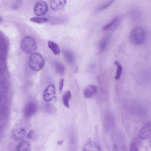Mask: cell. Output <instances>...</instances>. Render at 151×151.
<instances>
[{
  "instance_id": "1",
  "label": "cell",
  "mask_w": 151,
  "mask_h": 151,
  "mask_svg": "<svg viewBox=\"0 0 151 151\" xmlns=\"http://www.w3.org/2000/svg\"><path fill=\"white\" fill-rule=\"evenodd\" d=\"M21 47L24 53L30 54L36 51L37 45L36 41L33 37L26 36L24 37L22 40Z\"/></svg>"
},
{
  "instance_id": "2",
  "label": "cell",
  "mask_w": 151,
  "mask_h": 151,
  "mask_svg": "<svg viewBox=\"0 0 151 151\" xmlns=\"http://www.w3.org/2000/svg\"><path fill=\"white\" fill-rule=\"evenodd\" d=\"M145 37V32L141 27H137L132 31L129 36L130 43L134 45H139L143 44Z\"/></svg>"
},
{
  "instance_id": "3",
  "label": "cell",
  "mask_w": 151,
  "mask_h": 151,
  "mask_svg": "<svg viewBox=\"0 0 151 151\" xmlns=\"http://www.w3.org/2000/svg\"><path fill=\"white\" fill-rule=\"evenodd\" d=\"M29 65L30 68L35 71H39L41 69L44 64V60L43 57L37 53H33L29 60Z\"/></svg>"
},
{
  "instance_id": "4",
  "label": "cell",
  "mask_w": 151,
  "mask_h": 151,
  "mask_svg": "<svg viewBox=\"0 0 151 151\" xmlns=\"http://www.w3.org/2000/svg\"><path fill=\"white\" fill-rule=\"evenodd\" d=\"M48 10L47 3L43 1H40L35 4L34 7V12L36 15L41 16L45 15Z\"/></svg>"
},
{
  "instance_id": "5",
  "label": "cell",
  "mask_w": 151,
  "mask_h": 151,
  "mask_svg": "<svg viewBox=\"0 0 151 151\" xmlns=\"http://www.w3.org/2000/svg\"><path fill=\"white\" fill-rule=\"evenodd\" d=\"M139 136L143 139H148L151 137V124L150 122L146 123L141 130Z\"/></svg>"
},
{
  "instance_id": "6",
  "label": "cell",
  "mask_w": 151,
  "mask_h": 151,
  "mask_svg": "<svg viewBox=\"0 0 151 151\" xmlns=\"http://www.w3.org/2000/svg\"><path fill=\"white\" fill-rule=\"evenodd\" d=\"M55 88L53 85H50L45 91L43 94V99L46 102H50L55 97Z\"/></svg>"
},
{
  "instance_id": "7",
  "label": "cell",
  "mask_w": 151,
  "mask_h": 151,
  "mask_svg": "<svg viewBox=\"0 0 151 151\" xmlns=\"http://www.w3.org/2000/svg\"><path fill=\"white\" fill-rule=\"evenodd\" d=\"M83 151H99L101 148L92 139L88 138L83 147Z\"/></svg>"
},
{
  "instance_id": "8",
  "label": "cell",
  "mask_w": 151,
  "mask_h": 151,
  "mask_svg": "<svg viewBox=\"0 0 151 151\" xmlns=\"http://www.w3.org/2000/svg\"><path fill=\"white\" fill-rule=\"evenodd\" d=\"M97 87L93 85H89L85 89L84 95V97L87 99L92 98L96 95L97 92Z\"/></svg>"
},
{
  "instance_id": "9",
  "label": "cell",
  "mask_w": 151,
  "mask_h": 151,
  "mask_svg": "<svg viewBox=\"0 0 151 151\" xmlns=\"http://www.w3.org/2000/svg\"><path fill=\"white\" fill-rule=\"evenodd\" d=\"M66 3V0H51L50 5L53 10H59L62 9Z\"/></svg>"
},
{
  "instance_id": "10",
  "label": "cell",
  "mask_w": 151,
  "mask_h": 151,
  "mask_svg": "<svg viewBox=\"0 0 151 151\" xmlns=\"http://www.w3.org/2000/svg\"><path fill=\"white\" fill-rule=\"evenodd\" d=\"M37 109V106L34 103L30 102L28 103L25 108V116L27 118L31 117L36 112Z\"/></svg>"
},
{
  "instance_id": "11",
  "label": "cell",
  "mask_w": 151,
  "mask_h": 151,
  "mask_svg": "<svg viewBox=\"0 0 151 151\" xmlns=\"http://www.w3.org/2000/svg\"><path fill=\"white\" fill-rule=\"evenodd\" d=\"M26 130L24 128H17L13 130L12 132L13 138L16 140H20L25 135Z\"/></svg>"
},
{
  "instance_id": "12",
  "label": "cell",
  "mask_w": 151,
  "mask_h": 151,
  "mask_svg": "<svg viewBox=\"0 0 151 151\" xmlns=\"http://www.w3.org/2000/svg\"><path fill=\"white\" fill-rule=\"evenodd\" d=\"M63 54L65 60L68 63L71 64L74 63L75 60V56L71 51L65 49L63 51Z\"/></svg>"
},
{
  "instance_id": "13",
  "label": "cell",
  "mask_w": 151,
  "mask_h": 151,
  "mask_svg": "<svg viewBox=\"0 0 151 151\" xmlns=\"http://www.w3.org/2000/svg\"><path fill=\"white\" fill-rule=\"evenodd\" d=\"M47 44L48 47L55 55H57L60 54L61 51L58 44L51 41H48Z\"/></svg>"
},
{
  "instance_id": "14",
  "label": "cell",
  "mask_w": 151,
  "mask_h": 151,
  "mask_svg": "<svg viewBox=\"0 0 151 151\" xmlns=\"http://www.w3.org/2000/svg\"><path fill=\"white\" fill-rule=\"evenodd\" d=\"M119 20V18L116 17L113 19L110 22L104 26L103 28V30L106 31L115 27L118 24Z\"/></svg>"
},
{
  "instance_id": "15",
  "label": "cell",
  "mask_w": 151,
  "mask_h": 151,
  "mask_svg": "<svg viewBox=\"0 0 151 151\" xmlns=\"http://www.w3.org/2000/svg\"><path fill=\"white\" fill-rule=\"evenodd\" d=\"M53 65L56 71L58 73L61 75L64 74L65 68L62 64L58 62H55L53 63Z\"/></svg>"
},
{
  "instance_id": "16",
  "label": "cell",
  "mask_w": 151,
  "mask_h": 151,
  "mask_svg": "<svg viewBox=\"0 0 151 151\" xmlns=\"http://www.w3.org/2000/svg\"><path fill=\"white\" fill-rule=\"evenodd\" d=\"M17 149L19 151H30L31 146L29 143L27 141H23L18 145Z\"/></svg>"
},
{
  "instance_id": "17",
  "label": "cell",
  "mask_w": 151,
  "mask_h": 151,
  "mask_svg": "<svg viewBox=\"0 0 151 151\" xmlns=\"http://www.w3.org/2000/svg\"><path fill=\"white\" fill-rule=\"evenodd\" d=\"M71 97V94L70 91H66L63 97V103L66 107L69 108L70 107L69 104V101Z\"/></svg>"
},
{
  "instance_id": "18",
  "label": "cell",
  "mask_w": 151,
  "mask_h": 151,
  "mask_svg": "<svg viewBox=\"0 0 151 151\" xmlns=\"http://www.w3.org/2000/svg\"><path fill=\"white\" fill-rule=\"evenodd\" d=\"M115 64L117 66V70L116 73L115 77V79L116 80H118L120 79L122 72V66L118 61H116L115 62Z\"/></svg>"
},
{
  "instance_id": "19",
  "label": "cell",
  "mask_w": 151,
  "mask_h": 151,
  "mask_svg": "<svg viewBox=\"0 0 151 151\" xmlns=\"http://www.w3.org/2000/svg\"><path fill=\"white\" fill-rule=\"evenodd\" d=\"M30 21L32 22L38 24L45 23L48 21V19L46 17H35L31 18Z\"/></svg>"
},
{
  "instance_id": "20",
  "label": "cell",
  "mask_w": 151,
  "mask_h": 151,
  "mask_svg": "<svg viewBox=\"0 0 151 151\" xmlns=\"http://www.w3.org/2000/svg\"><path fill=\"white\" fill-rule=\"evenodd\" d=\"M109 37V35L107 36L100 42L99 44V49L100 52H103L105 49Z\"/></svg>"
},
{
  "instance_id": "21",
  "label": "cell",
  "mask_w": 151,
  "mask_h": 151,
  "mask_svg": "<svg viewBox=\"0 0 151 151\" xmlns=\"http://www.w3.org/2000/svg\"><path fill=\"white\" fill-rule=\"evenodd\" d=\"M115 1V0H110V1L107 4H105L99 7L96 9V12H98L108 8Z\"/></svg>"
},
{
  "instance_id": "22",
  "label": "cell",
  "mask_w": 151,
  "mask_h": 151,
  "mask_svg": "<svg viewBox=\"0 0 151 151\" xmlns=\"http://www.w3.org/2000/svg\"><path fill=\"white\" fill-rule=\"evenodd\" d=\"M130 150H139L138 143L136 139H135L131 142L130 145Z\"/></svg>"
},
{
  "instance_id": "23",
  "label": "cell",
  "mask_w": 151,
  "mask_h": 151,
  "mask_svg": "<svg viewBox=\"0 0 151 151\" xmlns=\"http://www.w3.org/2000/svg\"><path fill=\"white\" fill-rule=\"evenodd\" d=\"M55 109L54 107L50 103H47L46 105V109L48 113H53L55 111Z\"/></svg>"
},
{
  "instance_id": "24",
  "label": "cell",
  "mask_w": 151,
  "mask_h": 151,
  "mask_svg": "<svg viewBox=\"0 0 151 151\" xmlns=\"http://www.w3.org/2000/svg\"><path fill=\"white\" fill-rule=\"evenodd\" d=\"M64 80V79H62L60 80L59 82V87L60 90V91H62L63 89Z\"/></svg>"
},
{
  "instance_id": "25",
  "label": "cell",
  "mask_w": 151,
  "mask_h": 151,
  "mask_svg": "<svg viewBox=\"0 0 151 151\" xmlns=\"http://www.w3.org/2000/svg\"><path fill=\"white\" fill-rule=\"evenodd\" d=\"M34 133L33 130H31L27 135V138L29 139H32L34 136Z\"/></svg>"
},
{
  "instance_id": "26",
  "label": "cell",
  "mask_w": 151,
  "mask_h": 151,
  "mask_svg": "<svg viewBox=\"0 0 151 151\" xmlns=\"http://www.w3.org/2000/svg\"><path fill=\"white\" fill-rule=\"evenodd\" d=\"M64 141V140L59 141L57 142V144L59 145H62L63 144Z\"/></svg>"
},
{
  "instance_id": "27",
  "label": "cell",
  "mask_w": 151,
  "mask_h": 151,
  "mask_svg": "<svg viewBox=\"0 0 151 151\" xmlns=\"http://www.w3.org/2000/svg\"><path fill=\"white\" fill-rule=\"evenodd\" d=\"M2 21V18L0 17V22H1Z\"/></svg>"
}]
</instances>
